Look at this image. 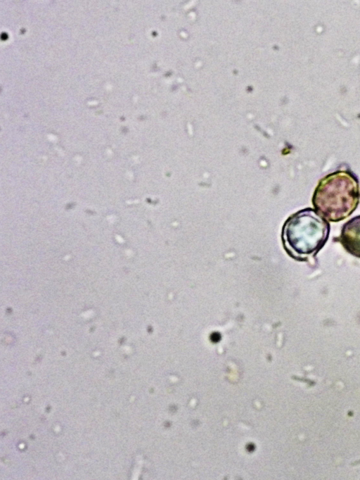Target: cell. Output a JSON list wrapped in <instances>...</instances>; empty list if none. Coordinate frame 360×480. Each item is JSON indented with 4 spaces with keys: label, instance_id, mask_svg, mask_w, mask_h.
Returning <instances> with one entry per match:
<instances>
[{
    "label": "cell",
    "instance_id": "1",
    "mask_svg": "<svg viewBox=\"0 0 360 480\" xmlns=\"http://www.w3.org/2000/svg\"><path fill=\"white\" fill-rule=\"evenodd\" d=\"M359 198V183L356 175L349 170H339L319 181L311 202L323 217L336 222L352 214Z\"/></svg>",
    "mask_w": 360,
    "mask_h": 480
},
{
    "label": "cell",
    "instance_id": "3",
    "mask_svg": "<svg viewBox=\"0 0 360 480\" xmlns=\"http://www.w3.org/2000/svg\"><path fill=\"white\" fill-rule=\"evenodd\" d=\"M338 240L347 252L360 258V215L343 225Z\"/></svg>",
    "mask_w": 360,
    "mask_h": 480
},
{
    "label": "cell",
    "instance_id": "2",
    "mask_svg": "<svg viewBox=\"0 0 360 480\" xmlns=\"http://www.w3.org/2000/svg\"><path fill=\"white\" fill-rule=\"evenodd\" d=\"M330 230L329 222L316 210L302 209L291 215L283 226L284 249L296 260L309 261L324 246Z\"/></svg>",
    "mask_w": 360,
    "mask_h": 480
}]
</instances>
